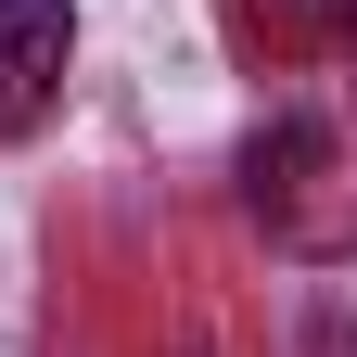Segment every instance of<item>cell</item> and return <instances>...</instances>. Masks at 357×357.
I'll use <instances>...</instances> for the list:
<instances>
[{
  "label": "cell",
  "instance_id": "obj_1",
  "mask_svg": "<svg viewBox=\"0 0 357 357\" xmlns=\"http://www.w3.org/2000/svg\"><path fill=\"white\" fill-rule=\"evenodd\" d=\"M64 64H77V13L64 0H0V141H26L52 115Z\"/></svg>",
  "mask_w": 357,
  "mask_h": 357
},
{
  "label": "cell",
  "instance_id": "obj_2",
  "mask_svg": "<svg viewBox=\"0 0 357 357\" xmlns=\"http://www.w3.org/2000/svg\"><path fill=\"white\" fill-rule=\"evenodd\" d=\"M306 344H319V357H357V319H344V306H319V332H306Z\"/></svg>",
  "mask_w": 357,
  "mask_h": 357
}]
</instances>
